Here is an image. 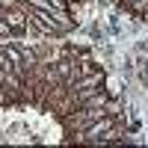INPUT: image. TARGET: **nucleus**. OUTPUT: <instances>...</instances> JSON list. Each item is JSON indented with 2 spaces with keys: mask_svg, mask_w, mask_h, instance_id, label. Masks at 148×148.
I'll use <instances>...</instances> for the list:
<instances>
[{
  "mask_svg": "<svg viewBox=\"0 0 148 148\" xmlns=\"http://www.w3.org/2000/svg\"><path fill=\"white\" fill-rule=\"evenodd\" d=\"M121 139H125V127H121L119 113H107L98 121H92L89 127L68 133V142H80V145H113Z\"/></svg>",
  "mask_w": 148,
  "mask_h": 148,
  "instance_id": "nucleus-1",
  "label": "nucleus"
},
{
  "mask_svg": "<svg viewBox=\"0 0 148 148\" xmlns=\"http://www.w3.org/2000/svg\"><path fill=\"white\" fill-rule=\"evenodd\" d=\"M21 6H24V12H27L30 27H36L39 36H47V39L71 33L74 24H77L71 18V12H45V9H36V6H27V3H21Z\"/></svg>",
  "mask_w": 148,
  "mask_h": 148,
  "instance_id": "nucleus-2",
  "label": "nucleus"
},
{
  "mask_svg": "<svg viewBox=\"0 0 148 148\" xmlns=\"http://www.w3.org/2000/svg\"><path fill=\"white\" fill-rule=\"evenodd\" d=\"M71 89L77 92L80 104H83V101H86V98H89L92 92L104 89V71H89V74H80V77L71 83Z\"/></svg>",
  "mask_w": 148,
  "mask_h": 148,
  "instance_id": "nucleus-3",
  "label": "nucleus"
},
{
  "mask_svg": "<svg viewBox=\"0 0 148 148\" xmlns=\"http://www.w3.org/2000/svg\"><path fill=\"white\" fill-rule=\"evenodd\" d=\"M0 18H6V24L12 27V33L15 36H24L30 27V21H27V12H24V6H9V9H0Z\"/></svg>",
  "mask_w": 148,
  "mask_h": 148,
  "instance_id": "nucleus-4",
  "label": "nucleus"
},
{
  "mask_svg": "<svg viewBox=\"0 0 148 148\" xmlns=\"http://www.w3.org/2000/svg\"><path fill=\"white\" fill-rule=\"evenodd\" d=\"M12 36L15 33H12V27L6 24V18H0V39H12Z\"/></svg>",
  "mask_w": 148,
  "mask_h": 148,
  "instance_id": "nucleus-5",
  "label": "nucleus"
},
{
  "mask_svg": "<svg viewBox=\"0 0 148 148\" xmlns=\"http://www.w3.org/2000/svg\"><path fill=\"white\" fill-rule=\"evenodd\" d=\"M21 0H0V9H9V6H18Z\"/></svg>",
  "mask_w": 148,
  "mask_h": 148,
  "instance_id": "nucleus-6",
  "label": "nucleus"
}]
</instances>
